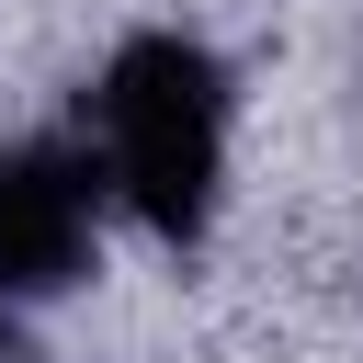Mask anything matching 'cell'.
I'll list each match as a JSON object with an SVG mask.
<instances>
[{
	"mask_svg": "<svg viewBox=\"0 0 363 363\" xmlns=\"http://www.w3.org/2000/svg\"><path fill=\"white\" fill-rule=\"evenodd\" d=\"M91 216H102V159L79 147H0V306H34L91 272Z\"/></svg>",
	"mask_w": 363,
	"mask_h": 363,
	"instance_id": "obj_2",
	"label": "cell"
},
{
	"mask_svg": "<svg viewBox=\"0 0 363 363\" xmlns=\"http://www.w3.org/2000/svg\"><path fill=\"white\" fill-rule=\"evenodd\" d=\"M91 159H102V193H125L159 238H193L227 170V68L193 34L113 45V68L91 79Z\"/></svg>",
	"mask_w": 363,
	"mask_h": 363,
	"instance_id": "obj_1",
	"label": "cell"
}]
</instances>
